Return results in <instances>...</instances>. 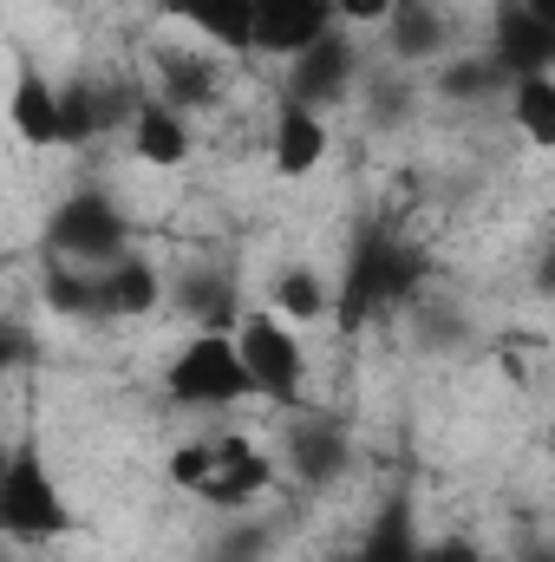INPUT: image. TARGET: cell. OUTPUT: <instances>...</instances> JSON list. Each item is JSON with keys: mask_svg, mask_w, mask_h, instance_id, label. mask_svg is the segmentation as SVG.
Here are the masks:
<instances>
[{"mask_svg": "<svg viewBox=\"0 0 555 562\" xmlns=\"http://www.w3.org/2000/svg\"><path fill=\"white\" fill-rule=\"evenodd\" d=\"M424 288V249L412 236L386 229V223H366L347 249V269H340V307H333V327L340 334H366L373 321H386L393 307L418 301Z\"/></svg>", "mask_w": 555, "mask_h": 562, "instance_id": "1", "label": "cell"}, {"mask_svg": "<svg viewBox=\"0 0 555 562\" xmlns=\"http://www.w3.org/2000/svg\"><path fill=\"white\" fill-rule=\"evenodd\" d=\"M163 400L183 406V413H229L242 400H256V380L242 367V347L236 334H216V327H196L170 367H163Z\"/></svg>", "mask_w": 555, "mask_h": 562, "instance_id": "2", "label": "cell"}, {"mask_svg": "<svg viewBox=\"0 0 555 562\" xmlns=\"http://www.w3.org/2000/svg\"><path fill=\"white\" fill-rule=\"evenodd\" d=\"M0 530L13 543H59L79 530V510L66 504V491L33 438H13V451L0 464Z\"/></svg>", "mask_w": 555, "mask_h": 562, "instance_id": "3", "label": "cell"}, {"mask_svg": "<svg viewBox=\"0 0 555 562\" xmlns=\"http://www.w3.org/2000/svg\"><path fill=\"white\" fill-rule=\"evenodd\" d=\"M46 249L59 262H86V269H105L118 256H132V216L112 190L86 183L72 196H59V210L46 216Z\"/></svg>", "mask_w": 555, "mask_h": 562, "instance_id": "4", "label": "cell"}, {"mask_svg": "<svg viewBox=\"0 0 555 562\" xmlns=\"http://www.w3.org/2000/svg\"><path fill=\"white\" fill-rule=\"evenodd\" d=\"M236 347H242V367L256 380V400H269L281 413L307 406V353H301L294 321H281L269 307H249L236 321Z\"/></svg>", "mask_w": 555, "mask_h": 562, "instance_id": "5", "label": "cell"}, {"mask_svg": "<svg viewBox=\"0 0 555 562\" xmlns=\"http://www.w3.org/2000/svg\"><path fill=\"white\" fill-rule=\"evenodd\" d=\"M275 477H281V464L249 445V431H223L216 438V471H209V484L196 497L209 510H249V504H262L275 491Z\"/></svg>", "mask_w": 555, "mask_h": 562, "instance_id": "6", "label": "cell"}, {"mask_svg": "<svg viewBox=\"0 0 555 562\" xmlns=\"http://www.w3.org/2000/svg\"><path fill=\"white\" fill-rule=\"evenodd\" d=\"M353 86H360V59H353L347 26H333L327 40H314L307 53L287 59V86H281V92L301 99V105H314V112H327V105H340Z\"/></svg>", "mask_w": 555, "mask_h": 562, "instance_id": "7", "label": "cell"}, {"mask_svg": "<svg viewBox=\"0 0 555 562\" xmlns=\"http://www.w3.org/2000/svg\"><path fill=\"white\" fill-rule=\"evenodd\" d=\"M287 477L307 484V491H327L347 464H353V438L340 419H320V413H301V425L287 431V451H281Z\"/></svg>", "mask_w": 555, "mask_h": 562, "instance_id": "8", "label": "cell"}, {"mask_svg": "<svg viewBox=\"0 0 555 562\" xmlns=\"http://www.w3.org/2000/svg\"><path fill=\"white\" fill-rule=\"evenodd\" d=\"M333 26H340L333 0H256V53H269V59L307 53Z\"/></svg>", "mask_w": 555, "mask_h": 562, "instance_id": "9", "label": "cell"}, {"mask_svg": "<svg viewBox=\"0 0 555 562\" xmlns=\"http://www.w3.org/2000/svg\"><path fill=\"white\" fill-rule=\"evenodd\" d=\"M490 59L523 79V72H555V26L536 20L523 0H497V20H490Z\"/></svg>", "mask_w": 555, "mask_h": 562, "instance_id": "10", "label": "cell"}, {"mask_svg": "<svg viewBox=\"0 0 555 562\" xmlns=\"http://www.w3.org/2000/svg\"><path fill=\"white\" fill-rule=\"evenodd\" d=\"M327 150H333L327 112H314V105H301V99L281 92L275 132H269V164H275V177H314V170L327 164Z\"/></svg>", "mask_w": 555, "mask_h": 562, "instance_id": "11", "label": "cell"}, {"mask_svg": "<svg viewBox=\"0 0 555 562\" xmlns=\"http://www.w3.org/2000/svg\"><path fill=\"white\" fill-rule=\"evenodd\" d=\"M340 562H431V537H418V510L406 491H393L373 524L360 530V543L347 550Z\"/></svg>", "mask_w": 555, "mask_h": 562, "instance_id": "12", "label": "cell"}, {"mask_svg": "<svg viewBox=\"0 0 555 562\" xmlns=\"http://www.w3.org/2000/svg\"><path fill=\"white\" fill-rule=\"evenodd\" d=\"M7 119H13L20 144H33V150H66V105H59V86H53L46 72H33V66L13 72Z\"/></svg>", "mask_w": 555, "mask_h": 562, "instance_id": "13", "label": "cell"}, {"mask_svg": "<svg viewBox=\"0 0 555 562\" xmlns=\"http://www.w3.org/2000/svg\"><path fill=\"white\" fill-rule=\"evenodd\" d=\"M170 20H183L196 40H209L216 53H256V0H157Z\"/></svg>", "mask_w": 555, "mask_h": 562, "instance_id": "14", "label": "cell"}, {"mask_svg": "<svg viewBox=\"0 0 555 562\" xmlns=\"http://www.w3.org/2000/svg\"><path fill=\"white\" fill-rule=\"evenodd\" d=\"M386 46L399 66H444L451 46V20L438 13V0H399L386 20Z\"/></svg>", "mask_w": 555, "mask_h": 562, "instance_id": "15", "label": "cell"}, {"mask_svg": "<svg viewBox=\"0 0 555 562\" xmlns=\"http://www.w3.org/2000/svg\"><path fill=\"white\" fill-rule=\"evenodd\" d=\"M92 276H99V321H138L163 301V281L144 256H118V262H105Z\"/></svg>", "mask_w": 555, "mask_h": 562, "instance_id": "16", "label": "cell"}, {"mask_svg": "<svg viewBox=\"0 0 555 562\" xmlns=\"http://www.w3.org/2000/svg\"><path fill=\"white\" fill-rule=\"evenodd\" d=\"M190 125H183V112L177 105H163V99H144L138 119H132V157L150 164V170H177V164H190Z\"/></svg>", "mask_w": 555, "mask_h": 562, "instance_id": "17", "label": "cell"}, {"mask_svg": "<svg viewBox=\"0 0 555 562\" xmlns=\"http://www.w3.org/2000/svg\"><path fill=\"white\" fill-rule=\"evenodd\" d=\"M216 86H223V72H216L209 53H157V99L163 105L196 112V105L216 99Z\"/></svg>", "mask_w": 555, "mask_h": 562, "instance_id": "18", "label": "cell"}, {"mask_svg": "<svg viewBox=\"0 0 555 562\" xmlns=\"http://www.w3.org/2000/svg\"><path fill=\"white\" fill-rule=\"evenodd\" d=\"M333 307H340V281H327L320 269L294 262V269H281L275 276V314L281 321L314 327V321H333Z\"/></svg>", "mask_w": 555, "mask_h": 562, "instance_id": "19", "label": "cell"}, {"mask_svg": "<svg viewBox=\"0 0 555 562\" xmlns=\"http://www.w3.org/2000/svg\"><path fill=\"white\" fill-rule=\"evenodd\" d=\"M510 125L523 132V144L536 150H555V72H523L510 79Z\"/></svg>", "mask_w": 555, "mask_h": 562, "instance_id": "20", "label": "cell"}, {"mask_svg": "<svg viewBox=\"0 0 555 562\" xmlns=\"http://www.w3.org/2000/svg\"><path fill=\"white\" fill-rule=\"evenodd\" d=\"M177 307H183L196 327H216V334H236V321L249 314V307L236 301L229 276H183V288H177Z\"/></svg>", "mask_w": 555, "mask_h": 562, "instance_id": "21", "label": "cell"}, {"mask_svg": "<svg viewBox=\"0 0 555 562\" xmlns=\"http://www.w3.org/2000/svg\"><path fill=\"white\" fill-rule=\"evenodd\" d=\"M46 307L66 314V321H99V276H79L66 262H46V281H39Z\"/></svg>", "mask_w": 555, "mask_h": 562, "instance_id": "22", "label": "cell"}, {"mask_svg": "<svg viewBox=\"0 0 555 562\" xmlns=\"http://www.w3.org/2000/svg\"><path fill=\"white\" fill-rule=\"evenodd\" d=\"M438 92L444 99H497V92H510V72L484 53V59H444L438 66Z\"/></svg>", "mask_w": 555, "mask_h": 562, "instance_id": "23", "label": "cell"}, {"mask_svg": "<svg viewBox=\"0 0 555 562\" xmlns=\"http://www.w3.org/2000/svg\"><path fill=\"white\" fill-rule=\"evenodd\" d=\"M418 105V86L406 72H366V112H373V125L380 132H393V125H406V112Z\"/></svg>", "mask_w": 555, "mask_h": 562, "instance_id": "24", "label": "cell"}, {"mask_svg": "<svg viewBox=\"0 0 555 562\" xmlns=\"http://www.w3.org/2000/svg\"><path fill=\"white\" fill-rule=\"evenodd\" d=\"M209 471H216V438H190V445H177L170 451V477H177V491H203L209 484Z\"/></svg>", "mask_w": 555, "mask_h": 562, "instance_id": "25", "label": "cell"}, {"mask_svg": "<svg viewBox=\"0 0 555 562\" xmlns=\"http://www.w3.org/2000/svg\"><path fill=\"white\" fill-rule=\"evenodd\" d=\"M393 7H399V0H333V13H340L347 26H373V20L386 26V20H393Z\"/></svg>", "mask_w": 555, "mask_h": 562, "instance_id": "26", "label": "cell"}, {"mask_svg": "<svg viewBox=\"0 0 555 562\" xmlns=\"http://www.w3.org/2000/svg\"><path fill=\"white\" fill-rule=\"evenodd\" d=\"M431 562H484L471 537H431Z\"/></svg>", "mask_w": 555, "mask_h": 562, "instance_id": "27", "label": "cell"}, {"mask_svg": "<svg viewBox=\"0 0 555 562\" xmlns=\"http://www.w3.org/2000/svg\"><path fill=\"white\" fill-rule=\"evenodd\" d=\"M536 288H543V294H555V243L543 249V262H536Z\"/></svg>", "mask_w": 555, "mask_h": 562, "instance_id": "28", "label": "cell"}, {"mask_svg": "<svg viewBox=\"0 0 555 562\" xmlns=\"http://www.w3.org/2000/svg\"><path fill=\"white\" fill-rule=\"evenodd\" d=\"M517 562H555V543H523V550H517Z\"/></svg>", "mask_w": 555, "mask_h": 562, "instance_id": "29", "label": "cell"}, {"mask_svg": "<svg viewBox=\"0 0 555 562\" xmlns=\"http://www.w3.org/2000/svg\"><path fill=\"white\" fill-rule=\"evenodd\" d=\"M523 7H530L536 20H550V26H555V0H523Z\"/></svg>", "mask_w": 555, "mask_h": 562, "instance_id": "30", "label": "cell"}]
</instances>
